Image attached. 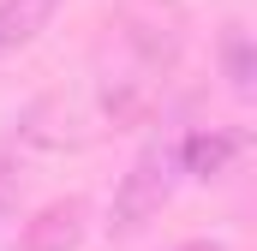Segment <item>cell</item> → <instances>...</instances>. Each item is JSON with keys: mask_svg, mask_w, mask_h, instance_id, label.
Masks as SVG:
<instances>
[{"mask_svg": "<svg viewBox=\"0 0 257 251\" xmlns=\"http://www.w3.org/2000/svg\"><path fill=\"white\" fill-rule=\"evenodd\" d=\"M227 78H233L239 96H251V48H245V30L227 36Z\"/></svg>", "mask_w": 257, "mask_h": 251, "instance_id": "6", "label": "cell"}, {"mask_svg": "<svg viewBox=\"0 0 257 251\" xmlns=\"http://www.w3.org/2000/svg\"><path fill=\"white\" fill-rule=\"evenodd\" d=\"M180 180H186L180 174V138H150L114 191V233H138L144 221H156Z\"/></svg>", "mask_w": 257, "mask_h": 251, "instance_id": "2", "label": "cell"}, {"mask_svg": "<svg viewBox=\"0 0 257 251\" xmlns=\"http://www.w3.org/2000/svg\"><path fill=\"white\" fill-rule=\"evenodd\" d=\"M108 30L114 36H108L102 66H96V102L114 126H144L162 108L168 72L180 66V24L168 12H156L150 0H138Z\"/></svg>", "mask_w": 257, "mask_h": 251, "instance_id": "1", "label": "cell"}, {"mask_svg": "<svg viewBox=\"0 0 257 251\" xmlns=\"http://www.w3.org/2000/svg\"><path fill=\"white\" fill-rule=\"evenodd\" d=\"M168 251H227V245H215V239H180V245H168Z\"/></svg>", "mask_w": 257, "mask_h": 251, "instance_id": "8", "label": "cell"}, {"mask_svg": "<svg viewBox=\"0 0 257 251\" xmlns=\"http://www.w3.org/2000/svg\"><path fill=\"white\" fill-rule=\"evenodd\" d=\"M12 209H18V162H12V150L0 144V227L12 221Z\"/></svg>", "mask_w": 257, "mask_h": 251, "instance_id": "7", "label": "cell"}, {"mask_svg": "<svg viewBox=\"0 0 257 251\" xmlns=\"http://www.w3.org/2000/svg\"><path fill=\"white\" fill-rule=\"evenodd\" d=\"M239 132L227 126H197V132H180V174L186 180H221L233 162H239Z\"/></svg>", "mask_w": 257, "mask_h": 251, "instance_id": "4", "label": "cell"}, {"mask_svg": "<svg viewBox=\"0 0 257 251\" xmlns=\"http://www.w3.org/2000/svg\"><path fill=\"white\" fill-rule=\"evenodd\" d=\"M84 233H90V209H84V197H60V203L36 209V215L24 221L18 251H78Z\"/></svg>", "mask_w": 257, "mask_h": 251, "instance_id": "3", "label": "cell"}, {"mask_svg": "<svg viewBox=\"0 0 257 251\" xmlns=\"http://www.w3.org/2000/svg\"><path fill=\"white\" fill-rule=\"evenodd\" d=\"M60 6L66 0H0V60L18 54V48H30V42L54 24Z\"/></svg>", "mask_w": 257, "mask_h": 251, "instance_id": "5", "label": "cell"}]
</instances>
